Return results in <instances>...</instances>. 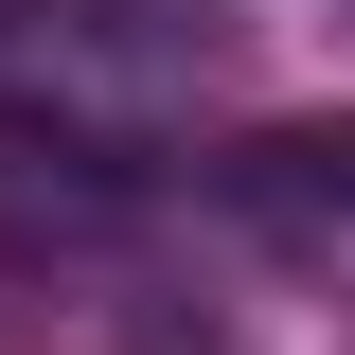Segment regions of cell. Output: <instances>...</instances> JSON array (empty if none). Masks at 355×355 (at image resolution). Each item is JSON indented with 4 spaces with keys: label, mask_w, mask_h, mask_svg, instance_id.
Instances as JSON below:
<instances>
[{
    "label": "cell",
    "mask_w": 355,
    "mask_h": 355,
    "mask_svg": "<svg viewBox=\"0 0 355 355\" xmlns=\"http://www.w3.org/2000/svg\"><path fill=\"white\" fill-rule=\"evenodd\" d=\"M231 178H249V196H284V214H355V125H266Z\"/></svg>",
    "instance_id": "obj_1"
},
{
    "label": "cell",
    "mask_w": 355,
    "mask_h": 355,
    "mask_svg": "<svg viewBox=\"0 0 355 355\" xmlns=\"http://www.w3.org/2000/svg\"><path fill=\"white\" fill-rule=\"evenodd\" d=\"M36 18H53V0H0V36H36Z\"/></svg>",
    "instance_id": "obj_2"
}]
</instances>
